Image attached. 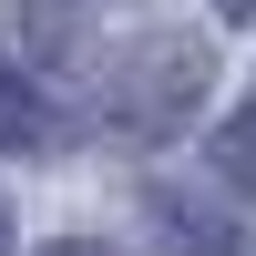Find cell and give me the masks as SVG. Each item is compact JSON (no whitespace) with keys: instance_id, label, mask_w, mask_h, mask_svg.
<instances>
[{"instance_id":"cell-1","label":"cell","mask_w":256,"mask_h":256,"mask_svg":"<svg viewBox=\"0 0 256 256\" xmlns=\"http://www.w3.org/2000/svg\"><path fill=\"white\" fill-rule=\"evenodd\" d=\"M205 92V41H134V52L102 72V123L113 134H174Z\"/></svg>"},{"instance_id":"cell-2","label":"cell","mask_w":256,"mask_h":256,"mask_svg":"<svg viewBox=\"0 0 256 256\" xmlns=\"http://www.w3.org/2000/svg\"><path fill=\"white\" fill-rule=\"evenodd\" d=\"M41 134H52L41 92H31V82L10 72V62H0V154H20V144H41Z\"/></svg>"},{"instance_id":"cell-3","label":"cell","mask_w":256,"mask_h":256,"mask_svg":"<svg viewBox=\"0 0 256 256\" xmlns=\"http://www.w3.org/2000/svg\"><path fill=\"white\" fill-rule=\"evenodd\" d=\"M216 174H226V184H246V195H256V92L236 102V113H226V134H216Z\"/></svg>"},{"instance_id":"cell-4","label":"cell","mask_w":256,"mask_h":256,"mask_svg":"<svg viewBox=\"0 0 256 256\" xmlns=\"http://www.w3.org/2000/svg\"><path fill=\"white\" fill-rule=\"evenodd\" d=\"M216 10H226V20H256V0H216Z\"/></svg>"},{"instance_id":"cell-5","label":"cell","mask_w":256,"mask_h":256,"mask_svg":"<svg viewBox=\"0 0 256 256\" xmlns=\"http://www.w3.org/2000/svg\"><path fill=\"white\" fill-rule=\"evenodd\" d=\"M52 256H102V246H82V236H62V246H52Z\"/></svg>"},{"instance_id":"cell-6","label":"cell","mask_w":256,"mask_h":256,"mask_svg":"<svg viewBox=\"0 0 256 256\" xmlns=\"http://www.w3.org/2000/svg\"><path fill=\"white\" fill-rule=\"evenodd\" d=\"M0 256H10V216H0Z\"/></svg>"}]
</instances>
